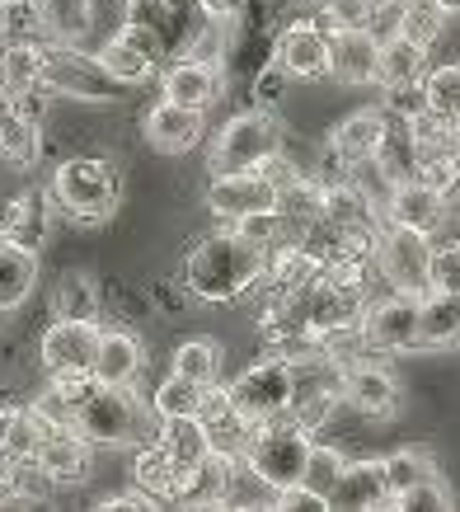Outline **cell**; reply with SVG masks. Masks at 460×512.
I'll return each instance as SVG.
<instances>
[{"label":"cell","mask_w":460,"mask_h":512,"mask_svg":"<svg viewBox=\"0 0 460 512\" xmlns=\"http://www.w3.org/2000/svg\"><path fill=\"white\" fill-rule=\"evenodd\" d=\"M268 254L273 249L240 235L235 226H221V231L202 235L198 245L188 249L184 259V287L207 306H226V301H240L254 287H263V273H268Z\"/></svg>","instance_id":"cell-1"},{"label":"cell","mask_w":460,"mask_h":512,"mask_svg":"<svg viewBox=\"0 0 460 512\" xmlns=\"http://www.w3.org/2000/svg\"><path fill=\"white\" fill-rule=\"evenodd\" d=\"M52 207L71 221H108L118 212V198H123V179H118V165L104 156H71L52 170Z\"/></svg>","instance_id":"cell-2"},{"label":"cell","mask_w":460,"mask_h":512,"mask_svg":"<svg viewBox=\"0 0 460 512\" xmlns=\"http://www.w3.org/2000/svg\"><path fill=\"white\" fill-rule=\"evenodd\" d=\"M310 447H315V433H306L301 423H292L282 414V419H268L254 428L249 451H245V470L277 498L282 489H296V484L306 480Z\"/></svg>","instance_id":"cell-3"},{"label":"cell","mask_w":460,"mask_h":512,"mask_svg":"<svg viewBox=\"0 0 460 512\" xmlns=\"http://www.w3.org/2000/svg\"><path fill=\"white\" fill-rule=\"evenodd\" d=\"M273 156H282V123H277L273 109L254 104V109L221 123V132L212 137V151H207V170L212 174L263 170Z\"/></svg>","instance_id":"cell-4"},{"label":"cell","mask_w":460,"mask_h":512,"mask_svg":"<svg viewBox=\"0 0 460 512\" xmlns=\"http://www.w3.org/2000/svg\"><path fill=\"white\" fill-rule=\"evenodd\" d=\"M85 442L94 447H141L146 442V414L132 400V386H99L76 404V419H71Z\"/></svg>","instance_id":"cell-5"},{"label":"cell","mask_w":460,"mask_h":512,"mask_svg":"<svg viewBox=\"0 0 460 512\" xmlns=\"http://www.w3.org/2000/svg\"><path fill=\"white\" fill-rule=\"evenodd\" d=\"M230 400L254 423L282 419L296 400V362L282 353H268L259 362H249L245 372L230 381Z\"/></svg>","instance_id":"cell-6"},{"label":"cell","mask_w":460,"mask_h":512,"mask_svg":"<svg viewBox=\"0 0 460 512\" xmlns=\"http://www.w3.org/2000/svg\"><path fill=\"white\" fill-rule=\"evenodd\" d=\"M432 235L409 231V226H390L385 221L376 235V278L390 282V292H432Z\"/></svg>","instance_id":"cell-7"},{"label":"cell","mask_w":460,"mask_h":512,"mask_svg":"<svg viewBox=\"0 0 460 512\" xmlns=\"http://www.w3.org/2000/svg\"><path fill=\"white\" fill-rule=\"evenodd\" d=\"M43 80L52 85V94H66V99H80V104H113L118 99V80L104 71L99 52H80L66 38L47 43Z\"/></svg>","instance_id":"cell-8"},{"label":"cell","mask_w":460,"mask_h":512,"mask_svg":"<svg viewBox=\"0 0 460 512\" xmlns=\"http://www.w3.org/2000/svg\"><path fill=\"white\" fill-rule=\"evenodd\" d=\"M362 329H367L371 353H409L423 348V296L414 292H390L367 301L362 311Z\"/></svg>","instance_id":"cell-9"},{"label":"cell","mask_w":460,"mask_h":512,"mask_svg":"<svg viewBox=\"0 0 460 512\" xmlns=\"http://www.w3.org/2000/svg\"><path fill=\"white\" fill-rule=\"evenodd\" d=\"M282 202V188L268 179V170H240V174H212L207 184V212L221 226H235L249 212H268Z\"/></svg>","instance_id":"cell-10"},{"label":"cell","mask_w":460,"mask_h":512,"mask_svg":"<svg viewBox=\"0 0 460 512\" xmlns=\"http://www.w3.org/2000/svg\"><path fill=\"white\" fill-rule=\"evenodd\" d=\"M99 339L104 325L99 320H52L38 339V362L47 376L62 372H94V357H99Z\"/></svg>","instance_id":"cell-11"},{"label":"cell","mask_w":460,"mask_h":512,"mask_svg":"<svg viewBox=\"0 0 460 512\" xmlns=\"http://www.w3.org/2000/svg\"><path fill=\"white\" fill-rule=\"evenodd\" d=\"M329 47H334L329 24L296 19V24H287V29L277 33L273 62L282 66L292 80H324V76H329Z\"/></svg>","instance_id":"cell-12"},{"label":"cell","mask_w":460,"mask_h":512,"mask_svg":"<svg viewBox=\"0 0 460 512\" xmlns=\"http://www.w3.org/2000/svg\"><path fill=\"white\" fill-rule=\"evenodd\" d=\"M390 132H395V127H390V109H357L329 132V156H334L343 170H357V165H367V160H381Z\"/></svg>","instance_id":"cell-13"},{"label":"cell","mask_w":460,"mask_h":512,"mask_svg":"<svg viewBox=\"0 0 460 512\" xmlns=\"http://www.w3.org/2000/svg\"><path fill=\"white\" fill-rule=\"evenodd\" d=\"M385 221L390 226H409V231H423V235H437L451 221V198L442 188L423 184V179H399L385 198Z\"/></svg>","instance_id":"cell-14"},{"label":"cell","mask_w":460,"mask_h":512,"mask_svg":"<svg viewBox=\"0 0 460 512\" xmlns=\"http://www.w3.org/2000/svg\"><path fill=\"white\" fill-rule=\"evenodd\" d=\"M343 404L357 409L362 419H390L399 409V381L390 367L371 362V357H357L343 367Z\"/></svg>","instance_id":"cell-15"},{"label":"cell","mask_w":460,"mask_h":512,"mask_svg":"<svg viewBox=\"0 0 460 512\" xmlns=\"http://www.w3.org/2000/svg\"><path fill=\"white\" fill-rule=\"evenodd\" d=\"M141 132H146V141H151L155 151L184 156V151H193V146L207 137V113L184 109V104H174V99L160 94V104L146 109V118H141Z\"/></svg>","instance_id":"cell-16"},{"label":"cell","mask_w":460,"mask_h":512,"mask_svg":"<svg viewBox=\"0 0 460 512\" xmlns=\"http://www.w3.org/2000/svg\"><path fill=\"white\" fill-rule=\"evenodd\" d=\"M240 470H245V461L221 456V451H207L198 466L184 470L174 503H184V508H221V503H235V475H240Z\"/></svg>","instance_id":"cell-17"},{"label":"cell","mask_w":460,"mask_h":512,"mask_svg":"<svg viewBox=\"0 0 460 512\" xmlns=\"http://www.w3.org/2000/svg\"><path fill=\"white\" fill-rule=\"evenodd\" d=\"M329 76L338 85H376L381 80V38L371 29H334Z\"/></svg>","instance_id":"cell-18"},{"label":"cell","mask_w":460,"mask_h":512,"mask_svg":"<svg viewBox=\"0 0 460 512\" xmlns=\"http://www.w3.org/2000/svg\"><path fill=\"white\" fill-rule=\"evenodd\" d=\"M160 90H165V99L184 104V109L207 113L216 99H221V66L207 62V57H179V62L160 76Z\"/></svg>","instance_id":"cell-19"},{"label":"cell","mask_w":460,"mask_h":512,"mask_svg":"<svg viewBox=\"0 0 460 512\" xmlns=\"http://www.w3.org/2000/svg\"><path fill=\"white\" fill-rule=\"evenodd\" d=\"M329 508L367 512V508H390V480H385V461H348L338 475Z\"/></svg>","instance_id":"cell-20"},{"label":"cell","mask_w":460,"mask_h":512,"mask_svg":"<svg viewBox=\"0 0 460 512\" xmlns=\"http://www.w3.org/2000/svg\"><path fill=\"white\" fill-rule=\"evenodd\" d=\"M52 193H38V188H24L15 198L5 202V212H0V235L5 240H15V245H29L38 249L52 231Z\"/></svg>","instance_id":"cell-21"},{"label":"cell","mask_w":460,"mask_h":512,"mask_svg":"<svg viewBox=\"0 0 460 512\" xmlns=\"http://www.w3.org/2000/svg\"><path fill=\"white\" fill-rule=\"evenodd\" d=\"M146 367V348L132 329H104L99 339V357H94V381L104 386H132Z\"/></svg>","instance_id":"cell-22"},{"label":"cell","mask_w":460,"mask_h":512,"mask_svg":"<svg viewBox=\"0 0 460 512\" xmlns=\"http://www.w3.org/2000/svg\"><path fill=\"white\" fill-rule=\"evenodd\" d=\"M179 480H184V466L169 456V447L155 437V442H141L137 456H132V484L146 489L155 503H174L179 498Z\"/></svg>","instance_id":"cell-23"},{"label":"cell","mask_w":460,"mask_h":512,"mask_svg":"<svg viewBox=\"0 0 460 512\" xmlns=\"http://www.w3.org/2000/svg\"><path fill=\"white\" fill-rule=\"evenodd\" d=\"M90 447L76 428H57V433H47L43 451H38V461L43 470L52 475V484L62 489V484H85L90 480Z\"/></svg>","instance_id":"cell-24"},{"label":"cell","mask_w":460,"mask_h":512,"mask_svg":"<svg viewBox=\"0 0 460 512\" xmlns=\"http://www.w3.org/2000/svg\"><path fill=\"white\" fill-rule=\"evenodd\" d=\"M38 287V249L0 235V311H19Z\"/></svg>","instance_id":"cell-25"},{"label":"cell","mask_w":460,"mask_h":512,"mask_svg":"<svg viewBox=\"0 0 460 512\" xmlns=\"http://www.w3.org/2000/svg\"><path fill=\"white\" fill-rule=\"evenodd\" d=\"M428 76V47L404 38V33H390L381 38V80L385 90H404V85H423Z\"/></svg>","instance_id":"cell-26"},{"label":"cell","mask_w":460,"mask_h":512,"mask_svg":"<svg viewBox=\"0 0 460 512\" xmlns=\"http://www.w3.org/2000/svg\"><path fill=\"white\" fill-rule=\"evenodd\" d=\"M52 320H99V287L90 273H62L52 287Z\"/></svg>","instance_id":"cell-27"},{"label":"cell","mask_w":460,"mask_h":512,"mask_svg":"<svg viewBox=\"0 0 460 512\" xmlns=\"http://www.w3.org/2000/svg\"><path fill=\"white\" fill-rule=\"evenodd\" d=\"M160 442L169 447V456L179 466H198L202 456L212 451V437H207V423L198 414H184V419H160Z\"/></svg>","instance_id":"cell-28"},{"label":"cell","mask_w":460,"mask_h":512,"mask_svg":"<svg viewBox=\"0 0 460 512\" xmlns=\"http://www.w3.org/2000/svg\"><path fill=\"white\" fill-rule=\"evenodd\" d=\"M47 433H52V428L33 414V404L29 409H10V414H5V433H0V451L15 456V461H38Z\"/></svg>","instance_id":"cell-29"},{"label":"cell","mask_w":460,"mask_h":512,"mask_svg":"<svg viewBox=\"0 0 460 512\" xmlns=\"http://www.w3.org/2000/svg\"><path fill=\"white\" fill-rule=\"evenodd\" d=\"M460 343V296L428 292L423 296V348H451Z\"/></svg>","instance_id":"cell-30"},{"label":"cell","mask_w":460,"mask_h":512,"mask_svg":"<svg viewBox=\"0 0 460 512\" xmlns=\"http://www.w3.org/2000/svg\"><path fill=\"white\" fill-rule=\"evenodd\" d=\"M446 24H451V10H442V5H432V0H399V33L423 43L428 52L446 38Z\"/></svg>","instance_id":"cell-31"},{"label":"cell","mask_w":460,"mask_h":512,"mask_svg":"<svg viewBox=\"0 0 460 512\" xmlns=\"http://www.w3.org/2000/svg\"><path fill=\"white\" fill-rule=\"evenodd\" d=\"M99 62H104V71L118 80V85H141V80H151L155 66H160L155 57H146L141 47H132L127 38H118V33L99 47Z\"/></svg>","instance_id":"cell-32"},{"label":"cell","mask_w":460,"mask_h":512,"mask_svg":"<svg viewBox=\"0 0 460 512\" xmlns=\"http://www.w3.org/2000/svg\"><path fill=\"white\" fill-rule=\"evenodd\" d=\"M202 395H207V386H198V381H188V376L169 372L160 386H155L151 395V409L155 419H184V414H198L202 409Z\"/></svg>","instance_id":"cell-33"},{"label":"cell","mask_w":460,"mask_h":512,"mask_svg":"<svg viewBox=\"0 0 460 512\" xmlns=\"http://www.w3.org/2000/svg\"><path fill=\"white\" fill-rule=\"evenodd\" d=\"M385 480H390V503H395L404 489H414L423 480H437V461L423 447H404L395 456H385Z\"/></svg>","instance_id":"cell-34"},{"label":"cell","mask_w":460,"mask_h":512,"mask_svg":"<svg viewBox=\"0 0 460 512\" xmlns=\"http://www.w3.org/2000/svg\"><path fill=\"white\" fill-rule=\"evenodd\" d=\"M38 156H43L38 123H29V118L10 113V118L0 123V160H5V165H38Z\"/></svg>","instance_id":"cell-35"},{"label":"cell","mask_w":460,"mask_h":512,"mask_svg":"<svg viewBox=\"0 0 460 512\" xmlns=\"http://www.w3.org/2000/svg\"><path fill=\"white\" fill-rule=\"evenodd\" d=\"M174 372L198 381V386H216V376H221V348L212 339H184L174 348Z\"/></svg>","instance_id":"cell-36"},{"label":"cell","mask_w":460,"mask_h":512,"mask_svg":"<svg viewBox=\"0 0 460 512\" xmlns=\"http://www.w3.org/2000/svg\"><path fill=\"white\" fill-rule=\"evenodd\" d=\"M423 99H428L432 113H442V118L456 123L460 118V62L428 66V76H423Z\"/></svg>","instance_id":"cell-37"},{"label":"cell","mask_w":460,"mask_h":512,"mask_svg":"<svg viewBox=\"0 0 460 512\" xmlns=\"http://www.w3.org/2000/svg\"><path fill=\"white\" fill-rule=\"evenodd\" d=\"M43 57H47V43H10L5 47V52H0V66H5L10 90L43 80Z\"/></svg>","instance_id":"cell-38"},{"label":"cell","mask_w":460,"mask_h":512,"mask_svg":"<svg viewBox=\"0 0 460 512\" xmlns=\"http://www.w3.org/2000/svg\"><path fill=\"white\" fill-rule=\"evenodd\" d=\"M47 24H52V38H66V43H80L90 33V0H43Z\"/></svg>","instance_id":"cell-39"},{"label":"cell","mask_w":460,"mask_h":512,"mask_svg":"<svg viewBox=\"0 0 460 512\" xmlns=\"http://www.w3.org/2000/svg\"><path fill=\"white\" fill-rule=\"evenodd\" d=\"M343 466H348V456H343V451H338V447H320V442H315V447H310L306 480H301V484H310L320 498H329V494H334V484H338V475H343Z\"/></svg>","instance_id":"cell-40"},{"label":"cell","mask_w":460,"mask_h":512,"mask_svg":"<svg viewBox=\"0 0 460 512\" xmlns=\"http://www.w3.org/2000/svg\"><path fill=\"white\" fill-rule=\"evenodd\" d=\"M381 0H324V24L334 29H371Z\"/></svg>","instance_id":"cell-41"},{"label":"cell","mask_w":460,"mask_h":512,"mask_svg":"<svg viewBox=\"0 0 460 512\" xmlns=\"http://www.w3.org/2000/svg\"><path fill=\"white\" fill-rule=\"evenodd\" d=\"M432 292L460 296V235L432 245Z\"/></svg>","instance_id":"cell-42"},{"label":"cell","mask_w":460,"mask_h":512,"mask_svg":"<svg viewBox=\"0 0 460 512\" xmlns=\"http://www.w3.org/2000/svg\"><path fill=\"white\" fill-rule=\"evenodd\" d=\"M52 85L47 80H33V85H19V90H10V113H19V118H29V123L43 127L47 109H52Z\"/></svg>","instance_id":"cell-43"},{"label":"cell","mask_w":460,"mask_h":512,"mask_svg":"<svg viewBox=\"0 0 460 512\" xmlns=\"http://www.w3.org/2000/svg\"><path fill=\"white\" fill-rule=\"evenodd\" d=\"M33 414H38V419H43L47 428L57 433V428H71V419H76V404H71V400L62 395V390L47 381L43 395H33Z\"/></svg>","instance_id":"cell-44"},{"label":"cell","mask_w":460,"mask_h":512,"mask_svg":"<svg viewBox=\"0 0 460 512\" xmlns=\"http://www.w3.org/2000/svg\"><path fill=\"white\" fill-rule=\"evenodd\" d=\"M390 508H451V489H446L442 475H437V480H423V484H414V489H404Z\"/></svg>","instance_id":"cell-45"},{"label":"cell","mask_w":460,"mask_h":512,"mask_svg":"<svg viewBox=\"0 0 460 512\" xmlns=\"http://www.w3.org/2000/svg\"><path fill=\"white\" fill-rule=\"evenodd\" d=\"M118 38H127L132 47H141V52H146V57H155V62H160V57L169 52V38H165V33H160V29H146V24H132V19H123Z\"/></svg>","instance_id":"cell-46"},{"label":"cell","mask_w":460,"mask_h":512,"mask_svg":"<svg viewBox=\"0 0 460 512\" xmlns=\"http://www.w3.org/2000/svg\"><path fill=\"white\" fill-rule=\"evenodd\" d=\"M193 5H198L202 15H212V19H235L240 15V10H245V0H193Z\"/></svg>","instance_id":"cell-47"},{"label":"cell","mask_w":460,"mask_h":512,"mask_svg":"<svg viewBox=\"0 0 460 512\" xmlns=\"http://www.w3.org/2000/svg\"><path fill=\"white\" fill-rule=\"evenodd\" d=\"M10 43H15V38H10V24H5V15H0V52H5Z\"/></svg>","instance_id":"cell-48"},{"label":"cell","mask_w":460,"mask_h":512,"mask_svg":"<svg viewBox=\"0 0 460 512\" xmlns=\"http://www.w3.org/2000/svg\"><path fill=\"white\" fill-rule=\"evenodd\" d=\"M432 5H442V10H451V15L460 10V0H432Z\"/></svg>","instance_id":"cell-49"},{"label":"cell","mask_w":460,"mask_h":512,"mask_svg":"<svg viewBox=\"0 0 460 512\" xmlns=\"http://www.w3.org/2000/svg\"><path fill=\"white\" fill-rule=\"evenodd\" d=\"M0 94H10V80H5V66H0Z\"/></svg>","instance_id":"cell-50"}]
</instances>
